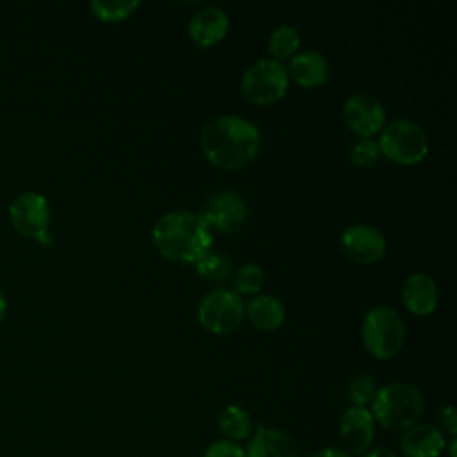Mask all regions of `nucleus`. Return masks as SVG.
Wrapping results in <instances>:
<instances>
[{
	"label": "nucleus",
	"mask_w": 457,
	"mask_h": 457,
	"mask_svg": "<svg viewBox=\"0 0 457 457\" xmlns=\"http://www.w3.org/2000/svg\"><path fill=\"white\" fill-rule=\"evenodd\" d=\"M200 148L214 166L236 170L248 164L259 154L261 132L246 118L223 114L202 129Z\"/></svg>",
	"instance_id": "f257e3e1"
},
{
	"label": "nucleus",
	"mask_w": 457,
	"mask_h": 457,
	"mask_svg": "<svg viewBox=\"0 0 457 457\" xmlns=\"http://www.w3.org/2000/svg\"><path fill=\"white\" fill-rule=\"evenodd\" d=\"M152 239L166 259L195 264L209 252L212 234L202 214L193 211H171L155 221Z\"/></svg>",
	"instance_id": "f03ea898"
},
{
	"label": "nucleus",
	"mask_w": 457,
	"mask_h": 457,
	"mask_svg": "<svg viewBox=\"0 0 457 457\" xmlns=\"http://www.w3.org/2000/svg\"><path fill=\"white\" fill-rule=\"evenodd\" d=\"M375 425L400 432L414 427L425 414V396L405 382H389L377 389L370 409Z\"/></svg>",
	"instance_id": "7ed1b4c3"
},
{
	"label": "nucleus",
	"mask_w": 457,
	"mask_h": 457,
	"mask_svg": "<svg viewBox=\"0 0 457 457\" xmlns=\"http://www.w3.org/2000/svg\"><path fill=\"white\" fill-rule=\"evenodd\" d=\"M361 336L368 353L377 359H391L403 345L405 325L395 309L378 305L366 312Z\"/></svg>",
	"instance_id": "20e7f679"
},
{
	"label": "nucleus",
	"mask_w": 457,
	"mask_h": 457,
	"mask_svg": "<svg viewBox=\"0 0 457 457\" xmlns=\"http://www.w3.org/2000/svg\"><path fill=\"white\" fill-rule=\"evenodd\" d=\"M378 150L389 161L411 166L418 164L428 154L427 132L412 120H393L380 130Z\"/></svg>",
	"instance_id": "39448f33"
},
{
	"label": "nucleus",
	"mask_w": 457,
	"mask_h": 457,
	"mask_svg": "<svg viewBox=\"0 0 457 457\" xmlns=\"http://www.w3.org/2000/svg\"><path fill=\"white\" fill-rule=\"evenodd\" d=\"M289 84L286 66L275 59H261L253 62L241 77V93L252 104L266 105L280 100Z\"/></svg>",
	"instance_id": "423d86ee"
},
{
	"label": "nucleus",
	"mask_w": 457,
	"mask_h": 457,
	"mask_svg": "<svg viewBox=\"0 0 457 457\" xmlns=\"http://www.w3.org/2000/svg\"><path fill=\"white\" fill-rule=\"evenodd\" d=\"M245 316V305L236 291L218 287L209 291L198 305L200 323L212 334H228L236 330Z\"/></svg>",
	"instance_id": "0eeeda50"
},
{
	"label": "nucleus",
	"mask_w": 457,
	"mask_h": 457,
	"mask_svg": "<svg viewBox=\"0 0 457 457\" xmlns=\"http://www.w3.org/2000/svg\"><path fill=\"white\" fill-rule=\"evenodd\" d=\"M9 218L16 232L25 237H41L48 232L50 207L43 195L36 191H25L14 196L9 205Z\"/></svg>",
	"instance_id": "6e6552de"
},
{
	"label": "nucleus",
	"mask_w": 457,
	"mask_h": 457,
	"mask_svg": "<svg viewBox=\"0 0 457 457\" xmlns=\"http://www.w3.org/2000/svg\"><path fill=\"white\" fill-rule=\"evenodd\" d=\"M339 248L348 259L362 264H370L384 257L387 243L384 234L377 227L366 225V223H355L346 227L341 232Z\"/></svg>",
	"instance_id": "1a4fd4ad"
},
{
	"label": "nucleus",
	"mask_w": 457,
	"mask_h": 457,
	"mask_svg": "<svg viewBox=\"0 0 457 457\" xmlns=\"http://www.w3.org/2000/svg\"><path fill=\"white\" fill-rule=\"evenodd\" d=\"M248 207L245 198L232 189H223L214 193L202 214L209 228H214L221 234L236 232L246 220Z\"/></svg>",
	"instance_id": "9d476101"
},
{
	"label": "nucleus",
	"mask_w": 457,
	"mask_h": 457,
	"mask_svg": "<svg viewBox=\"0 0 457 457\" xmlns=\"http://www.w3.org/2000/svg\"><path fill=\"white\" fill-rule=\"evenodd\" d=\"M341 448L350 455H362L375 439V421L368 407H348L339 418Z\"/></svg>",
	"instance_id": "9b49d317"
},
{
	"label": "nucleus",
	"mask_w": 457,
	"mask_h": 457,
	"mask_svg": "<svg viewBox=\"0 0 457 457\" xmlns=\"http://www.w3.org/2000/svg\"><path fill=\"white\" fill-rule=\"evenodd\" d=\"M343 120L355 134L370 137L384 129L386 107L371 95H352L343 105Z\"/></svg>",
	"instance_id": "f8f14e48"
},
{
	"label": "nucleus",
	"mask_w": 457,
	"mask_h": 457,
	"mask_svg": "<svg viewBox=\"0 0 457 457\" xmlns=\"http://www.w3.org/2000/svg\"><path fill=\"white\" fill-rule=\"evenodd\" d=\"M245 457H300V446L287 432L259 425L250 436Z\"/></svg>",
	"instance_id": "ddd939ff"
},
{
	"label": "nucleus",
	"mask_w": 457,
	"mask_h": 457,
	"mask_svg": "<svg viewBox=\"0 0 457 457\" xmlns=\"http://www.w3.org/2000/svg\"><path fill=\"white\" fill-rule=\"evenodd\" d=\"M445 446L446 437L443 430L432 423H416L403 430L400 437V452L403 457H439Z\"/></svg>",
	"instance_id": "4468645a"
},
{
	"label": "nucleus",
	"mask_w": 457,
	"mask_h": 457,
	"mask_svg": "<svg viewBox=\"0 0 457 457\" xmlns=\"http://www.w3.org/2000/svg\"><path fill=\"white\" fill-rule=\"evenodd\" d=\"M228 30V16L221 7L207 5L198 9L189 20V36L196 46H211L225 37Z\"/></svg>",
	"instance_id": "2eb2a0df"
},
{
	"label": "nucleus",
	"mask_w": 457,
	"mask_h": 457,
	"mask_svg": "<svg viewBox=\"0 0 457 457\" xmlns=\"http://www.w3.org/2000/svg\"><path fill=\"white\" fill-rule=\"evenodd\" d=\"M439 291L432 277L427 273H412L402 286V302L416 316L432 314L437 307Z\"/></svg>",
	"instance_id": "dca6fc26"
},
{
	"label": "nucleus",
	"mask_w": 457,
	"mask_h": 457,
	"mask_svg": "<svg viewBox=\"0 0 457 457\" xmlns=\"http://www.w3.org/2000/svg\"><path fill=\"white\" fill-rule=\"evenodd\" d=\"M287 73H291L295 82L303 87H318L328 79L330 66L323 54L309 48L300 50L291 57Z\"/></svg>",
	"instance_id": "f3484780"
},
{
	"label": "nucleus",
	"mask_w": 457,
	"mask_h": 457,
	"mask_svg": "<svg viewBox=\"0 0 457 457\" xmlns=\"http://www.w3.org/2000/svg\"><path fill=\"white\" fill-rule=\"evenodd\" d=\"M245 314L253 327L271 332L282 327L286 320V309L282 302L271 295H257L245 305Z\"/></svg>",
	"instance_id": "a211bd4d"
},
{
	"label": "nucleus",
	"mask_w": 457,
	"mask_h": 457,
	"mask_svg": "<svg viewBox=\"0 0 457 457\" xmlns=\"http://www.w3.org/2000/svg\"><path fill=\"white\" fill-rule=\"evenodd\" d=\"M218 430L223 434V439L239 443L243 439H248L253 432V421L246 409L239 405H227L218 414Z\"/></svg>",
	"instance_id": "6ab92c4d"
},
{
	"label": "nucleus",
	"mask_w": 457,
	"mask_h": 457,
	"mask_svg": "<svg viewBox=\"0 0 457 457\" xmlns=\"http://www.w3.org/2000/svg\"><path fill=\"white\" fill-rule=\"evenodd\" d=\"M300 46V34L291 25H278L268 41V50L275 61H282L286 57H293Z\"/></svg>",
	"instance_id": "aec40b11"
},
{
	"label": "nucleus",
	"mask_w": 457,
	"mask_h": 457,
	"mask_svg": "<svg viewBox=\"0 0 457 457\" xmlns=\"http://www.w3.org/2000/svg\"><path fill=\"white\" fill-rule=\"evenodd\" d=\"M196 271L200 277L211 282H225L232 273V262L227 255L220 252H205L196 262Z\"/></svg>",
	"instance_id": "412c9836"
},
{
	"label": "nucleus",
	"mask_w": 457,
	"mask_h": 457,
	"mask_svg": "<svg viewBox=\"0 0 457 457\" xmlns=\"http://www.w3.org/2000/svg\"><path fill=\"white\" fill-rule=\"evenodd\" d=\"M139 7L137 0H93L91 11L102 21H120Z\"/></svg>",
	"instance_id": "4be33fe9"
},
{
	"label": "nucleus",
	"mask_w": 457,
	"mask_h": 457,
	"mask_svg": "<svg viewBox=\"0 0 457 457\" xmlns=\"http://www.w3.org/2000/svg\"><path fill=\"white\" fill-rule=\"evenodd\" d=\"M375 378L368 373L355 375L348 384V402L350 407H368L371 405L377 393Z\"/></svg>",
	"instance_id": "5701e85b"
},
{
	"label": "nucleus",
	"mask_w": 457,
	"mask_h": 457,
	"mask_svg": "<svg viewBox=\"0 0 457 457\" xmlns=\"http://www.w3.org/2000/svg\"><path fill=\"white\" fill-rule=\"evenodd\" d=\"M232 282L237 295H255L262 287L264 271L257 264H243L234 271Z\"/></svg>",
	"instance_id": "b1692460"
},
{
	"label": "nucleus",
	"mask_w": 457,
	"mask_h": 457,
	"mask_svg": "<svg viewBox=\"0 0 457 457\" xmlns=\"http://www.w3.org/2000/svg\"><path fill=\"white\" fill-rule=\"evenodd\" d=\"M380 157V150H378V143L364 137L361 141H357L352 148H350V161L353 166L359 168H370L373 166Z\"/></svg>",
	"instance_id": "393cba45"
},
{
	"label": "nucleus",
	"mask_w": 457,
	"mask_h": 457,
	"mask_svg": "<svg viewBox=\"0 0 457 457\" xmlns=\"http://www.w3.org/2000/svg\"><path fill=\"white\" fill-rule=\"evenodd\" d=\"M202 457H245V448L228 439H216L204 450Z\"/></svg>",
	"instance_id": "a878e982"
},
{
	"label": "nucleus",
	"mask_w": 457,
	"mask_h": 457,
	"mask_svg": "<svg viewBox=\"0 0 457 457\" xmlns=\"http://www.w3.org/2000/svg\"><path fill=\"white\" fill-rule=\"evenodd\" d=\"M437 418H439V428L443 430V434H448L450 437L452 436H457V411L452 403H446L439 409L437 412Z\"/></svg>",
	"instance_id": "bb28decb"
},
{
	"label": "nucleus",
	"mask_w": 457,
	"mask_h": 457,
	"mask_svg": "<svg viewBox=\"0 0 457 457\" xmlns=\"http://www.w3.org/2000/svg\"><path fill=\"white\" fill-rule=\"evenodd\" d=\"M307 457H353V455H350L348 452H345L343 448H337V446H325V448H320V450L309 453Z\"/></svg>",
	"instance_id": "cd10ccee"
},
{
	"label": "nucleus",
	"mask_w": 457,
	"mask_h": 457,
	"mask_svg": "<svg viewBox=\"0 0 457 457\" xmlns=\"http://www.w3.org/2000/svg\"><path fill=\"white\" fill-rule=\"evenodd\" d=\"M359 457H398L395 450L387 448V446H377V448H370L368 452H364Z\"/></svg>",
	"instance_id": "c85d7f7f"
},
{
	"label": "nucleus",
	"mask_w": 457,
	"mask_h": 457,
	"mask_svg": "<svg viewBox=\"0 0 457 457\" xmlns=\"http://www.w3.org/2000/svg\"><path fill=\"white\" fill-rule=\"evenodd\" d=\"M445 450L448 452V457H457V436H452L450 441H446Z\"/></svg>",
	"instance_id": "c756f323"
},
{
	"label": "nucleus",
	"mask_w": 457,
	"mask_h": 457,
	"mask_svg": "<svg viewBox=\"0 0 457 457\" xmlns=\"http://www.w3.org/2000/svg\"><path fill=\"white\" fill-rule=\"evenodd\" d=\"M5 311H7V302H5L4 293L0 291V323H2V320L5 318Z\"/></svg>",
	"instance_id": "7c9ffc66"
}]
</instances>
